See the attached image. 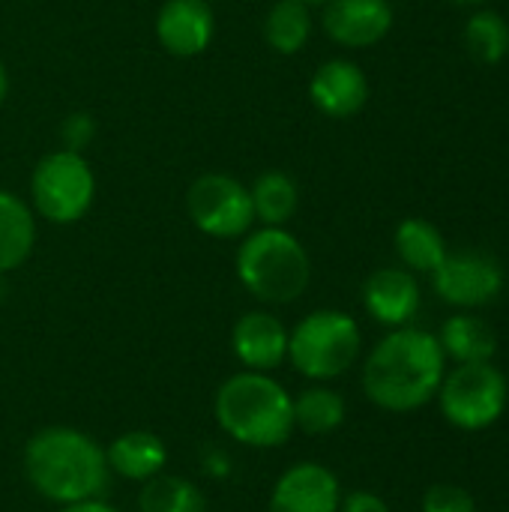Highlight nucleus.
Segmentation results:
<instances>
[{"instance_id":"obj_4","label":"nucleus","mask_w":509,"mask_h":512,"mask_svg":"<svg viewBox=\"0 0 509 512\" xmlns=\"http://www.w3.org/2000/svg\"><path fill=\"white\" fill-rule=\"evenodd\" d=\"M234 273L243 291L261 306H288L309 291L312 258L294 231L258 225L240 237Z\"/></svg>"},{"instance_id":"obj_2","label":"nucleus","mask_w":509,"mask_h":512,"mask_svg":"<svg viewBox=\"0 0 509 512\" xmlns=\"http://www.w3.org/2000/svg\"><path fill=\"white\" fill-rule=\"evenodd\" d=\"M21 468L30 489L57 507L102 498L111 480L105 447L72 426H45L30 435L21 453Z\"/></svg>"},{"instance_id":"obj_30","label":"nucleus","mask_w":509,"mask_h":512,"mask_svg":"<svg viewBox=\"0 0 509 512\" xmlns=\"http://www.w3.org/2000/svg\"><path fill=\"white\" fill-rule=\"evenodd\" d=\"M6 96H9V69H6V63L0 60V105L6 102Z\"/></svg>"},{"instance_id":"obj_25","label":"nucleus","mask_w":509,"mask_h":512,"mask_svg":"<svg viewBox=\"0 0 509 512\" xmlns=\"http://www.w3.org/2000/svg\"><path fill=\"white\" fill-rule=\"evenodd\" d=\"M420 512H477V501L465 486L456 483H435L426 489Z\"/></svg>"},{"instance_id":"obj_28","label":"nucleus","mask_w":509,"mask_h":512,"mask_svg":"<svg viewBox=\"0 0 509 512\" xmlns=\"http://www.w3.org/2000/svg\"><path fill=\"white\" fill-rule=\"evenodd\" d=\"M201 468H204V474H207V477H213V480H225V477L231 474V456H228L222 447L210 444V447L201 453Z\"/></svg>"},{"instance_id":"obj_7","label":"nucleus","mask_w":509,"mask_h":512,"mask_svg":"<svg viewBox=\"0 0 509 512\" xmlns=\"http://www.w3.org/2000/svg\"><path fill=\"white\" fill-rule=\"evenodd\" d=\"M435 402L453 429L486 432L507 411L509 381L495 363H462L444 375Z\"/></svg>"},{"instance_id":"obj_32","label":"nucleus","mask_w":509,"mask_h":512,"mask_svg":"<svg viewBox=\"0 0 509 512\" xmlns=\"http://www.w3.org/2000/svg\"><path fill=\"white\" fill-rule=\"evenodd\" d=\"M303 3H309V6H321V3H327V0H303Z\"/></svg>"},{"instance_id":"obj_21","label":"nucleus","mask_w":509,"mask_h":512,"mask_svg":"<svg viewBox=\"0 0 509 512\" xmlns=\"http://www.w3.org/2000/svg\"><path fill=\"white\" fill-rule=\"evenodd\" d=\"M312 9L315 6H309L303 0H273V6L264 15L267 45L282 57L300 54L315 33V12Z\"/></svg>"},{"instance_id":"obj_16","label":"nucleus","mask_w":509,"mask_h":512,"mask_svg":"<svg viewBox=\"0 0 509 512\" xmlns=\"http://www.w3.org/2000/svg\"><path fill=\"white\" fill-rule=\"evenodd\" d=\"M168 444L147 429H132L117 435L108 447H105V462L108 471L120 480L129 483H147L153 477H159L162 471H168Z\"/></svg>"},{"instance_id":"obj_22","label":"nucleus","mask_w":509,"mask_h":512,"mask_svg":"<svg viewBox=\"0 0 509 512\" xmlns=\"http://www.w3.org/2000/svg\"><path fill=\"white\" fill-rule=\"evenodd\" d=\"M345 396L327 384H312L294 396V429L312 438L333 435L345 426Z\"/></svg>"},{"instance_id":"obj_13","label":"nucleus","mask_w":509,"mask_h":512,"mask_svg":"<svg viewBox=\"0 0 509 512\" xmlns=\"http://www.w3.org/2000/svg\"><path fill=\"white\" fill-rule=\"evenodd\" d=\"M231 354L249 372H276L288 363V327L270 309L243 312L231 327Z\"/></svg>"},{"instance_id":"obj_27","label":"nucleus","mask_w":509,"mask_h":512,"mask_svg":"<svg viewBox=\"0 0 509 512\" xmlns=\"http://www.w3.org/2000/svg\"><path fill=\"white\" fill-rule=\"evenodd\" d=\"M339 512H393V510H390V504H387L381 495H375V492H369V489H357V492L342 495Z\"/></svg>"},{"instance_id":"obj_15","label":"nucleus","mask_w":509,"mask_h":512,"mask_svg":"<svg viewBox=\"0 0 509 512\" xmlns=\"http://www.w3.org/2000/svg\"><path fill=\"white\" fill-rule=\"evenodd\" d=\"M423 303L420 282L405 267H381L363 282V306L369 318L387 330L414 324Z\"/></svg>"},{"instance_id":"obj_14","label":"nucleus","mask_w":509,"mask_h":512,"mask_svg":"<svg viewBox=\"0 0 509 512\" xmlns=\"http://www.w3.org/2000/svg\"><path fill=\"white\" fill-rule=\"evenodd\" d=\"M309 99L324 117L351 120L369 102V78L360 63L348 57H330L309 78Z\"/></svg>"},{"instance_id":"obj_24","label":"nucleus","mask_w":509,"mask_h":512,"mask_svg":"<svg viewBox=\"0 0 509 512\" xmlns=\"http://www.w3.org/2000/svg\"><path fill=\"white\" fill-rule=\"evenodd\" d=\"M462 42L474 60L495 66L509 54V21L498 9L477 6L471 18L465 21Z\"/></svg>"},{"instance_id":"obj_8","label":"nucleus","mask_w":509,"mask_h":512,"mask_svg":"<svg viewBox=\"0 0 509 512\" xmlns=\"http://www.w3.org/2000/svg\"><path fill=\"white\" fill-rule=\"evenodd\" d=\"M186 216L204 237L213 240H240L255 228L249 186L222 171L198 174L189 183Z\"/></svg>"},{"instance_id":"obj_31","label":"nucleus","mask_w":509,"mask_h":512,"mask_svg":"<svg viewBox=\"0 0 509 512\" xmlns=\"http://www.w3.org/2000/svg\"><path fill=\"white\" fill-rule=\"evenodd\" d=\"M453 6H471V9H477V6H486L489 0H450Z\"/></svg>"},{"instance_id":"obj_26","label":"nucleus","mask_w":509,"mask_h":512,"mask_svg":"<svg viewBox=\"0 0 509 512\" xmlns=\"http://www.w3.org/2000/svg\"><path fill=\"white\" fill-rule=\"evenodd\" d=\"M93 138H96V120H93L90 111H72V114L63 117V123H60V147L84 153Z\"/></svg>"},{"instance_id":"obj_10","label":"nucleus","mask_w":509,"mask_h":512,"mask_svg":"<svg viewBox=\"0 0 509 512\" xmlns=\"http://www.w3.org/2000/svg\"><path fill=\"white\" fill-rule=\"evenodd\" d=\"M396 12L390 0H327L321 3V30L339 48H372L393 30Z\"/></svg>"},{"instance_id":"obj_29","label":"nucleus","mask_w":509,"mask_h":512,"mask_svg":"<svg viewBox=\"0 0 509 512\" xmlns=\"http://www.w3.org/2000/svg\"><path fill=\"white\" fill-rule=\"evenodd\" d=\"M57 512H120L117 507H111L102 498H87V501H75V504H63L57 507Z\"/></svg>"},{"instance_id":"obj_9","label":"nucleus","mask_w":509,"mask_h":512,"mask_svg":"<svg viewBox=\"0 0 509 512\" xmlns=\"http://www.w3.org/2000/svg\"><path fill=\"white\" fill-rule=\"evenodd\" d=\"M504 282L507 276L501 261L480 249L447 252L441 267L432 273L435 294L459 312H474L495 303L504 291Z\"/></svg>"},{"instance_id":"obj_6","label":"nucleus","mask_w":509,"mask_h":512,"mask_svg":"<svg viewBox=\"0 0 509 512\" xmlns=\"http://www.w3.org/2000/svg\"><path fill=\"white\" fill-rule=\"evenodd\" d=\"M96 201V171L84 153L57 147L48 150L30 171L27 204L48 225L81 222Z\"/></svg>"},{"instance_id":"obj_18","label":"nucleus","mask_w":509,"mask_h":512,"mask_svg":"<svg viewBox=\"0 0 509 512\" xmlns=\"http://www.w3.org/2000/svg\"><path fill=\"white\" fill-rule=\"evenodd\" d=\"M435 336H438V345H441L444 357L453 360L456 366H462V363H492L495 354H498L495 327L486 318L474 315V312L450 315Z\"/></svg>"},{"instance_id":"obj_20","label":"nucleus","mask_w":509,"mask_h":512,"mask_svg":"<svg viewBox=\"0 0 509 512\" xmlns=\"http://www.w3.org/2000/svg\"><path fill=\"white\" fill-rule=\"evenodd\" d=\"M252 195V210H255V225L267 228H288V222L297 216L300 207V186L288 171L270 168L258 174L249 186Z\"/></svg>"},{"instance_id":"obj_1","label":"nucleus","mask_w":509,"mask_h":512,"mask_svg":"<svg viewBox=\"0 0 509 512\" xmlns=\"http://www.w3.org/2000/svg\"><path fill=\"white\" fill-rule=\"evenodd\" d=\"M447 375V357L438 336L420 327H396L366 354L360 387L363 396L390 414H411L435 402Z\"/></svg>"},{"instance_id":"obj_3","label":"nucleus","mask_w":509,"mask_h":512,"mask_svg":"<svg viewBox=\"0 0 509 512\" xmlns=\"http://www.w3.org/2000/svg\"><path fill=\"white\" fill-rule=\"evenodd\" d=\"M213 417L225 438L249 450H276L291 441L294 396L270 372H234L213 396Z\"/></svg>"},{"instance_id":"obj_17","label":"nucleus","mask_w":509,"mask_h":512,"mask_svg":"<svg viewBox=\"0 0 509 512\" xmlns=\"http://www.w3.org/2000/svg\"><path fill=\"white\" fill-rule=\"evenodd\" d=\"M36 213L18 192L0 189V279L24 267L36 249Z\"/></svg>"},{"instance_id":"obj_5","label":"nucleus","mask_w":509,"mask_h":512,"mask_svg":"<svg viewBox=\"0 0 509 512\" xmlns=\"http://www.w3.org/2000/svg\"><path fill=\"white\" fill-rule=\"evenodd\" d=\"M363 357V330L342 309H315L288 330V363L312 384L351 372Z\"/></svg>"},{"instance_id":"obj_23","label":"nucleus","mask_w":509,"mask_h":512,"mask_svg":"<svg viewBox=\"0 0 509 512\" xmlns=\"http://www.w3.org/2000/svg\"><path fill=\"white\" fill-rule=\"evenodd\" d=\"M138 512H207V498L195 480L162 471L141 483Z\"/></svg>"},{"instance_id":"obj_19","label":"nucleus","mask_w":509,"mask_h":512,"mask_svg":"<svg viewBox=\"0 0 509 512\" xmlns=\"http://www.w3.org/2000/svg\"><path fill=\"white\" fill-rule=\"evenodd\" d=\"M393 249L402 261L405 270H411L414 276H432L441 261L447 258V240L441 234L438 225H432L423 216H408L396 225L393 234Z\"/></svg>"},{"instance_id":"obj_12","label":"nucleus","mask_w":509,"mask_h":512,"mask_svg":"<svg viewBox=\"0 0 509 512\" xmlns=\"http://www.w3.org/2000/svg\"><path fill=\"white\" fill-rule=\"evenodd\" d=\"M339 477L321 462H297L285 468L267 498V512H339Z\"/></svg>"},{"instance_id":"obj_11","label":"nucleus","mask_w":509,"mask_h":512,"mask_svg":"<svg viewBox=\"0 0 509 512\" xmlns=\"http://www.w3.org/2000/svg\"><path fill=\"white\" fill-rule=\"evenodd\" d=\"M153 30L165 54L192 60L213 45L216 9L210 0H165L156 12Z\"/></svg>"}]
</instances>
